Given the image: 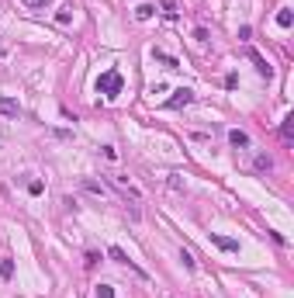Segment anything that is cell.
I'll return each mask as SVG.
<instances>
[{"instance_id": "obj_6", "label": "cell", "mask_w": 294, "mask_h": 298, "mask_svg": "<svg viewBox=\"0 0 294 298\" xmlns=\"http://www.w3.org/2000/svg\"><path fill=\"white\" fill-rule=\"evenodd\" d=\"M83 191H90V194H97V198H107L111 191H107V184H100L94 177H83Z\"/></svg>"}, {"instance_id": "obj_16", "label": "cell", "mask_w": 294, "mask_h": 298, "mask_svg": "<svg viewBox=\"0 0 294 298\" xmlns=\"http://www.w3.org/2000/svg\"><path fill=\"white\" fill-rule=\"evenodd\" d=\"M24 187H28V194H31V198H39L42 191H45V184H42V180H28Z\"/></svg>"}, {"instance_id": "obj_14", "label": "cell", "mask_w": 294, "mask_h": 298, "mask_svg": "<svg viewBox=\"0 0 294 298\" xmlns=\"http://www.w3.org/2000/svg\"><path fill=\"white\" fill-rule=\"evenodd\" d=\"M153 56H156V59L163 62V66H166V70H176V66H180V62H176L173 56H166V52H159V49H156V52H153Z\"/></svg>"}, {"instance_id": "obj_3", "label": "cell", "mask_w": 294, "mask_h": 298, "mask_svg": "<svg viewBox=\"0 0 294 298\" xmlns=\"http://www.w3.org/2000/svg\"><path fill=\"white\" fill-rule=\"evenodd\" d=\"M191 101H194V90L191 87H176L173 97H170V108H187Z\"/></svg>"}, {"instance_id": "obj_11", "label": "cell", "mask_w": 294, "mask_h": 298, "mask_svg": "<svg viewBox=\"0 0 294 298\" xmlns=\"http://www.w3.org/2000/svg\"><path fill=\"white\" fill-rule=\"evenodd\" d=\"M153 14H156V7H153V4H138V7H135V18L138 21H149Z\"/></svg>"}, {"instance_id": "obj_1", "label": "cell", "mask_w": 294, "mask_h": 298, "mask_svg": "<svg viewBox=\"0 0 294 298\" xmlns=\"http://www.w3.org/2000/svg\"><path fill=\"white\" fill-rule=\"evenodd\" d=\"M94 87H97V94H104V97H118V94H121V87H125V80H121L118 70H104Z\"/></svg>"}, {"instance_id": "obj_15", "label": "cell", "mask_w": 294, "mask_h": 298, "mask_svg": "<svg viewBox=\"0 0 294 298\" xmlns=\"http://www.w3.org/2000/svg\"><path fill=\"white\" fill-rule=\"evenodd\" d=\"M94 298H118V295H115L111 284H97V288H94Z\"/></svg>"}, {"instance_id": "obj_5", "label": "cell", "mask_w": 294, "mask_h": 298, "mask_svg": "<svg viewBox=\"0 0 294 298\" xmlns=\"http://www.w3.org/2000/svg\"><path fill=\"white\" fill-rule=\"evenodd\" d=\"M229 146H232V149H249V132H242V128H229Z\"/></svg>"}, {"instance_id": "obj_10", "label": "cell", "mask_w": 294, "mask_h": 298, "mask_svg": "<svg viewBox=\"0 0 294 298\" xmlns=\"http://www.w3.org/2000/svg\"><path fill=\"white\" fill-rule=\"evenodd\" d=\"M0 278H4V281H11V278H14V260H11V257H4V260H0Z\"/></svg>"}, {"instance_id": "obj_18", "label": "cell", "mask_w": 294, "mask_h": 298, "mask_svg": "<svg viewBox=\"0 0 294 298\" xmlns=\"http://www.w3.org/2000/svg\"><path fill=\"white\" fill-rule=\"evenodd\" d=\"M56 21H59V24H69V21H73V14H69V7H62V11L56 14Z\"/></svg>"}, {"instance_id": "obj_7", "label": "cell", "mask_w": 294, "mask_h": 298, "mask_svg": "<svg viewBox=\"0 0 294 298\" xmlns=\"http://www.w3.org/2000/svg\"><path fill=\"white\" fill-rule=\"evenodd\" d=\"M253 170H256V174H270V170H274V156L256 153V156H253Z\"/></svg>"}, {"instance_id": "obj_17", "label": "cell", "mask_w": 294, "mask_h": 298, "mask_svg": "<svg viewBox=\"0 0 294 298\" xmlns=\"http://www.w3.org/2000/svg\"><path fill=\"white\" fill-rule=\"evenodd\" d=\"M52 0H24V7H31V11H42V7H49Z\"/></svg>"}, {"instance_id": "obj_13", "label": "cell", "mask_w": 294, "mask_h": 298, "mask_svg": "<svg viewBox=\"0 0 294 298\" xmlns=\"http://www.w3.org/2000/svg\"><path fill=\"white\" fill-rule=\"evenodd\" d=\"M280 136H284V142L294 139V118H284V121H280Z\"/></svg>"}, {"instance_id": "obj_4", "label": "cell", "mask_w": 294, "mask_h": 298, "mask_svg": "<svg viewBox=\"0 0 294 298\" xmlns=\"http://www.w3.org/2000/svg\"><path fill=\"white\" fill-rule=\"evenodd\" d=\"M249 59H253V66H256V73H260V77H274V66H270V62L263 59V56H260V52H256V49H249Z\"/></svg>"}, {"instance_id": "obj_19", "label": "cell", "mask_w": 294, "mask_h": 298, "mask_svg": "<svg viewBox=\"0 0 294 298\" xmlns=\"http://www.w3.org/2000/svg\"><path fill=\"white\" fill-rule=\"evenodd\" d=\"M100 153H104V159H111V163L118 159V149H115V146H100Z\"/></svg>"}, {"instance_id": "obj_2", "label": "cell", "mask_w": 294, "mask_h": 298, "mask_svg": "<svg viewBox=\"0 0 294 298\" xmlns=\"http://www.w3.org/2000/svg\"><path fill=\"white\" fill-rule=\"evenodd\" d=\"M107 257L115 260V263H121V267H132V271H135V274H142V278H145V271H142V267H135V263H132V260H128V253H125V250H121V246H111V250H107Z\"/></svg>"}, {"instance_id": "obj_12", "label": "cell", "mask_w": 294, "mask_h": 298, "mask_svg": "<svg viewBox=\"0 0 294 298\" xmlns=\"http://www.w3.org/2000/svg\"><path fill=\"white\" fill-rule=\"evenodd\" d=\"M277 24H280V28H291V24H294V14L287 11V7H280V11H277Z\"/></svg>"}, {"instance_id": "obj_21", "label": "cell", "mask_w": 294, "mask_h": 298, "mask_svg": "<svg viewBox=\"0 0 294 298\" xmlns=\"http://www.w3.org/2000/svg\"><path fill=\"white\" fill-rule=\"evenodd\" d=\"M0 56H4V49H0Z\"/></svg>"}, {"instance_id": "obj_8", "label": "cell", "mask_w": 294, "mask_h": 298, "mask_svg": "<svg viewBox=\"0 0 294 298\" xmlns=\"http://www.w3.org/2000/svg\"><path fill=\"white\" fill-rule=\"evenodd\" d=\"M0 115H7V118H18L21 115V104L14 97H0Z\"/></svg>"}, {"instance_id": "obj_20", "label": "cell", "mask_w": 294, "mask_h": 298, "mask_svg": "<svg viewBox=\"0 0 294 298\" xmlns=\"http://www.w3.org/2000/svg\"><path fill=\"white\" fill-rule=\"evenodd\" d=\"M180 260H183V263H187V267H194V263H197V260L191 257V253H187V250H180Z\"/></svg>"}, {"instance_id": "obj_9", "label": "cell", "mask_w": 294, "mask_h": 298, "mask_svg": "<svg viewBox=\"0 0 294 298\" xmlns=\"http://www.w3.org/2000/svg\"><path fill=\"white\" fill-rule=\"evenodd\" d=\"M211 243H215L218 250H225V253H239V243H235V239H229V236H211Z\"/></svg>"}]
</instances>
